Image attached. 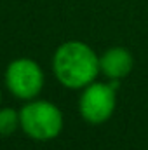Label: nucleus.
Returning a JSON list of instances; mask_svg holds the SVG:
<instances>
[{"mask_svg":"<svg viewBox=\"0 0 148 150\" xmlns=\"http://www.w3.org/2000/svg\"><path fill=\"white\" fill-rule=\"evenodd\" d=\"M56 79L68 89H82L94 82L99 70V58L84 42L70 40L61 44L52 59Z\"/></svg>","mask_w":148,"mask_h":150,"instance_id":"f257e3e1","label":"nucleus"},{"mask_svg":"<svg viewBox=\"0 0 148 150\" xmlns=\"http://www.w3.org/2000/svg\"><path fill=\"white\" fill-rule=\"evenodd\" d=\"M0 101H2V91H0Z\"/></svg>","mask_w":148,"mask_h":150,"instance_id":"0eeeda50","label":"nucleus"},{"mask_svg":"<svg viewBox=\"0 0 148 150\" xmlns=\"http://www.w3.org/2000/svg\"><path fill=\"white\" fill-rule=\"evenodd\" d=\"M21 129L33 140L47 142L56 138L63 129V113L51 101H30L26 103L21 112Z\"/></svg>","mask_w":148,"mask_h":150,"instance_id":"f03ea898","label":"nucleus"},{"mask_svg":"<svg viewBox=\"0 0 148 150\" xmlns=\"http://www.w3.org/2000/svg\"><path fill=\"white\" fill-rule=\"evenodd\" d=\"M134 67L132 54L124 47H111L99 58V70L111 80L127 77Z\"/></svg>","mask_w":148,"mask_h":150,"instance_id":"39448f33","label":"nucleus"},{"mask_svg":"<svg viewBox=\"0 0 148 150\" xmlns=\"http://www.w3.org/2000/svg\"><path fill=\"white\" fill-rule=\"evenodd\" d=\"M5 84L16 98L33 100L44 87V72L37 61L30 58H18L7 67Z\"/></svg>","mask_w":148,"mask_h":150,"instance_id":"7ed1b4c3","label":"nucleus"},{"mask_svg":"<svg viewBox=\"0 0 148 150\" xmlns=\"http://www.w3.org/2000/svg\"><path fill=\"white\" fill-rule=\"evenodd\" d=\"M117 105L115 87L111 84L91 82L84 87L80 96V115L91 124H101L108 120Z\"/></svg>","mask_w":148,"mask_h":150,"instance_id":"20e7f679","label":"nucleus"},{"mask_svg":"<svg viewBox=\"0 0 148 150\" xmlns=\"http://www.w3.org/2000/svg\"><path fill=\"white\" fill-rule=\"evenodd\" d=\"M21 126L19 112L14 108H2L0 110V136H11Z\"/></svg>","mask_w":148,"mask_h":150,"instance_id":"423d86ee","label":"nucleus"}]
</instances>
